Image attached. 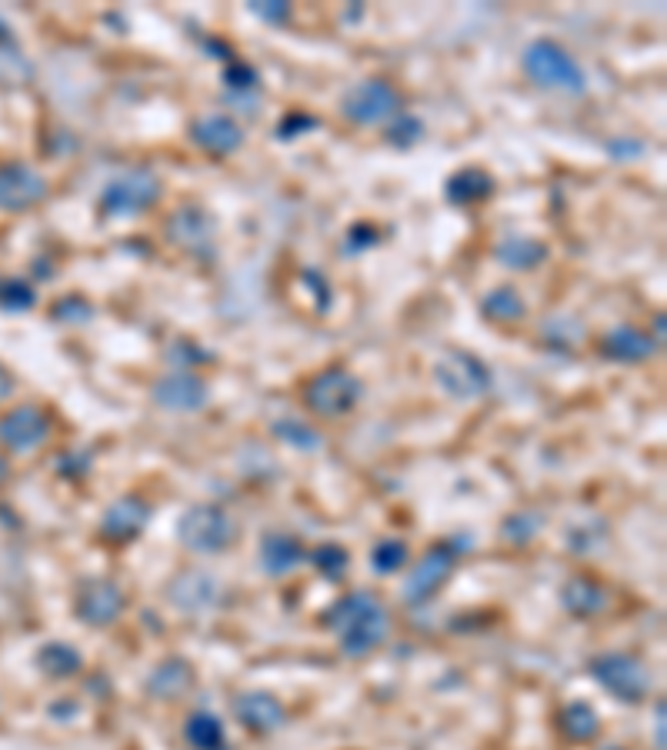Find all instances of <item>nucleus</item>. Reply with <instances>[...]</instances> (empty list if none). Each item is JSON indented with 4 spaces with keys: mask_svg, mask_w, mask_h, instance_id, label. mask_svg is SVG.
I'll return each instance as SVG.
<instances>
[{
    "mask_svg": "<svg viewBox=\"0 0 667 750\" xmlns=\"http://www.w3.org/2000/svg\"><path fill=\"white\" fill-rule=\"evenodd\" d=\"M481 310H484L487 320H494V324H517V320L527 317V304H524L521 290L511 287V284L494 287L491 294L484 297Z\"/></svg>",
    "mask_w": 667,
    "mask_h": 750,
    "instance_id": "nucleus-26",
    "label": "nucleus"
},
{
    "mask_svg": "<svg viewBox=\"0 0 667 750\" xmlns=\"http://www.w3.org/2000/svg\"><path fill=\"white\" fill-rule=\"evenodd\" d=\"M234 714L247 730H254V734H274V730L284 727V720H287L281 700L264 694V690H251V694L237 697Z\"/></svg>",
    "mask_w": 667,
    "mask_h": 750,
    "instance_id": "nucleus-18",
    "label": "nucleus"
},
{
    "mask_svg": "<svg viewBox=\"0 0 667 750\" xmlns=\"http://www.w3.org/2000/svg\"><path fill=\"white\" fill-rule=\"evenodd\" d=\"M544 337H547V340L557 337V327L547 324V327H544ZM577 340H581V327H577V320H574V327L564 330V347H567V344H577Z\"/></svg>",
    "mask_w": 667,
    "mask_h": 750,
    "instance_id": "nucleus-39",
    "label": "nucleus"
},
{
    "mask_svg": "<svg viewBox=\"0 0 667 750\" xmlns=\"http://www.w3.org/2000/svg\"><path fill=\"white\" fill-rule=\"evenodd\" d=\"M424 134V124L411 114H397L391 124H387V140H391L394 147H411L417 144Z\"/></svg>",
    "mask_w": 667,
    "mask_h": 750,
    "instance_id": "nucleus-32",
    "label": "nucleus"
},
{
    "mask_svg": "<svg viewBox=\"0 0 667 750\" xmlns=\"http://www.w3.org/2000/svg\"><path fill=\"white\" fill-rule=\"evenodd\" d=\"M127 597L124 590L107 577L87 580V584L77 590L74 600V614L84 620L87 627H111L117 617L124 614Z\"/></svg>",
    "mask_w": 667,
    "mask_h": 750,
    "instance_id": "nucleus-10",
    "label": "nucleus"
},
{
    "mask_svg": "<svg viewBox=\"0 0 667 750\" xmlns=\"http://www.w3.org/2000/svg\"><path fill=\"white\" fill-rule=\"evenodd\" d=\"M341 114L357 127H374V124H391L397 114H404V97L391 80L371 77L354 84L341 97Z\"/></svg>",
    "mask_w": 667,
    "mask_h": 750,
    "instance_id": "nucleus-5",
    "label": "nucleus"
},
{
    "mask_svg": "<svg viewBox=\"0 0 667 750\" xmlns=\"http://www.w3.org/2000/svg\"><path fill=\"white\" fill-rule=\"evenodd\" d=\"M47 197V177L21 160L0 164V210H27Z\"/></svg>",
    "mask_w": 667,
    "mask_h": 750,
    "instance_id": "nucleus-12",
    "label": "nucleus"
},
{
    "mask_svg": "<svg viewBox=\"0 0 667 750\" xmlns=\"http://www.w3.org/2000/svg\"><path fill=\"white\" fill-rule=\"evenodd\" d=\"M7 474H11V467H7V460L0 457V484H4V480H7Z\"/></svg>",
    "mask_w": 667,
    "mask_h": 750,
    "instance_id": "nucleus-41",
    "label": "nucleus"
},
{
    "mask_svg": "<svg viewBox=\"0 0 667 750\" xmlns=\"http://www.w3.org/2000/svg\"><path fill=\"white\" fill-rule=\"evenodd\" d=\"M494 177L487 174V170L481 167H464L457 170V174L447 177V200L451 204H461V207H471V204H481V200H487L494 194Z\"/></svg>",
    "mask_w": 667,
    "mask_h": 750,
    "instance_id": "nucleus-23",
    "label": "nucleus"
},
{
    "mask_svg": "<svg viewBox=\"0 0 667 750\" xmlns=\"http://www.w3.org/2000/svg\"><path fill=\"white\" fill-rule=\"evenodd\" d=\"M311 564L321 570L327 580H344L347 574V564H351V557H347V550L341 544H321L311 554Z\"/></svg>",
    "mask_w": 667,
    "mask_h": 750,
    "instance_id": "nucleus-31",
    "label": "nucleus"
},
{
    "mask_svg": "<svg viewBox=\"0 0 667 750\" xmlns=\"http://www.w3.org/2000/svg\"><path fill=\"white\" fill-rule=\"evenodd\" d=\"M154 400L164 410H177V414H191L207 404V384L194 370H177V374H164L154 384Z\"/></svg>",
    "mask_w": 667,
    "mask_h": 750,
    "instance_id": "nucleus-14",
    "label": "nucleus"
},
{
    "mask_svg": "<svg viewBox=\"0 0 667 750\" xmlns=\"http://www.w3.org/2000/svg\"><path fill=\"white\" fill-rule=\"evenodd\" d=\"M81 664H84L81 650L64 644V640H51V644H44L37 650V667H41L47 677H74L77 670H81Z\"/></svg>",
    "mask_w": 667,
    "mask_h": 750,
    "instance_id": "nucleus-27",
    "label": "nucleus"
},
{
    "mask_svg": "<svg viewBox=\"0 0 667 750\" xmlns=\"http://www.w3.org/2000/svg\"><path fill=\"white\" fill-rule=\"evenodd\" d=\"M184 737L194 750H224V724L221 717L207 714V710H197L187 717Z\"/></svg>",
    "mask_w": 667,
    "mask_h": 750,
    "instance_id": "nucleus-28",
    "label": "nucleus"
},
{
    "mask_svg": "<svg viewBox=\"0 0 667 750\" xmlns=\"http://www.w3.org/2000/svg\"><path fill=\"white\" fill-rule=\"evenodd\" d=\"M274 437L284 440L297 450H317L321 447V434L314 427H307L304 420H277L274 424Z\"/></svg>",
    "mask_w": 667,
    "mask_h": 750,
    "instance_id": "nucleus-30",
    "label": "nucleus"
},
{
    "mask_svg": "<svg viewBox=\"0 0 667 750\" xmlns=\"http://www.w3.org/2000/svg\"><path fill=\"white\" fill-rule=\"evenodd\" d=\"M361 394H364L361 380L344 367H327L307 380V387H304L307 407H311L317 417L351 414V410L361 404Z\"/></svg>",
    "mask_w": 667,
    "mask_h": 750,
    "instance_id": "nucleus-6",
    "label": "nucleus"
},
{
    "mask_svg": "<svg viewBox=\"0 0 667 750\" xmlns=\"http://www.w3.org/2000/svg\"><path fill=\"white\" fill-rule=\"evenodd\" d=\"M177 537L191 554H221L237 540V524L224 507L217 504H197L184 510Z\"/></svg>",
    "mask_w": 667,
    "mask_h": 750,
    "instance_id": "nucleus-4",
    "label": "nucleus"
},
{
    "mask_svg": "<svg viewBox=\"0 0 667 750\" xmlns=\"http://www.w3.org/2000/svg\"><path fill=\"white\" fill-rule=\"evenodd\" d=\"M454 550L451 544H434L427 554L417 560L414 570L404 580V600L407 604H427L447 577L454 574Z\"/></svg>",
    "mask_w": 667,
    "mask_h": 750,
    "instance_id": "nucleus-9",
    "label": "nucleus"
},
{
    "mask_svg": "<svg viewBox=\"0 0 667 750\" xmlns=\"http://www.w3.org/2000/svg\"><path fill=\"white\" fill-rule=\"evenodd\" d=\"M161 197H164L161 177L147 167H134V170H124L121 177H114L111 184L101 190L97 207H101V214L107 217H134V214H144V210H154L161 204Z\"/></svg>",
    "mask_w": 667,
    "mask_h": 750,
    "instance_id": "nucleus-3",
    "label": "nucleus"
},
{
    "mask_svg": "<svg viewBox=\"0 0 667 750\" xmlns=\"http://www.w3.org/2000/svg\"><path fill=\"white\" fill-rule=\"evenodd\" d=\"M494 260L511 270H534L547 260V244L527 234H507L501 244L494 247Z\"/></svg>",
    "mask_w": 667,
    "mask_h": 750,
    "instance_id": "nucleus-21",
    "label": "nucleus"
},
{
    "mask_svg": "<svg viewBox=\"0 0 667 750\" xmlns=\"http://www.w3.org/2000/svg\"><path fill=\"white\" fill-rule=\"evenodd\" d=\"M604 750H621V747H604Z\"/></svg>",
    "mask_w": 667,
    "mask_h": 750,
    "instance_id": "nucleus-42",
    "label": "nucleus"
},
{
    "mask_svg": "<svg viewBox=\"0 0 667 750\" xmlns=\"http://www.w3.org/2000/svg\"><path fill=\"white\" fill-rule=\"evenodd\" d=\"M591 674L607 694L624 704H641L651 690V674L634 654H601L591 664Z\"/></svg>",
    "mask_w": 667,
    "mask_h": 750,
    "instance_id": "nucleus-8",
    "label": "nucleus"
},
{
    "mask_svg": "<svg viewBox=\"0 0 667 750\" xmlns=\"http://www.w3.org/2000/svg\"><path fill=\"white\" fill-rule=\"evenodd\" d=\"M147 520H151V504L137 494H127L107 507L101 520V537L111 540V544H127L147 527Z\"/></svg>",
    "mask_w": 667,
    "mask_h": 750,
    "instance_id": "nucleus-15",
    "label": "nucleus"
},
{
    "mask_svg": "<svg viewBox=\"0 0 667 750\" xmlns=\"http://www.w3.org/2000/svg\"><path fill=\"white\" fill-rule=\"evenodd\" d=\"M251 14L267 20V24H284V20L291 17V7L277 4V0H264V4H251Z\"/></svg>",
    "mask_w": 667,
    "mask_h": 750,
    "instance_id": "nucleus-37",
    "label": "nucleus"
},
{
    "mask_svg": "<svg viewBox=\"0 0 667 750\" xmlns=\"http://www.w3.org/2000/svg\"><path fill=\"white\" fill-rule=\"evenodd\" d=\"M191 137H194L197 147L207 150V154H214V157L234 154V150H241V144H244V130L231 114H207L201 120H194Z\"/></svg>",
    "mask_w": 667,
    "mask_h": 750,
    "instance_id": "nucleus-16",
    "label": "nucleus"
},
{
    "mask_svg": "<svg viewBox=\"0 0 667 750\" xmlns=\"http://www.w3.org/2000/svg\"><path fill=\"white\" fill-rule=\"evenodd\" d=\"M0 307L7 310H31L34 290L24 280H0Z\"/></svg>",
    "mask_w": 667,
    "mask_h": 750,
    "instance_id": "nucleus-34",
    "label": "nucleus"
},
{
    "mask_svg": "<svg viewBox=\"0 0 667 750\" xmlns=\"http://www.w3.org/2000/svg\"><path fill=\"white\" fill-rule=\"evenodd\" d=\"M601 354L607 360H617V364H644V360H651L657 354V344L644 330L621 324L601 337Z\"/></svg>",
    "mask_w": 667,
    "mask_h": 750,
    "instance_id": "nucleus-19",
    "label": "nucleus"
},
{
    "mask_svg": "<svg viewBox=\"0 0 667 750\" xmlns=\"http://www.w3.org/2000/svg\"><path fill=\"white\" fill-rule=\"evenodd\" d=\"M224 750H227V747H224Z\"/></svg>",
    "mask_w": 667,
    "mask_h": 750,
    "instance_id": "nucleus-43",
    "label": "nucleus"
},
{
    "mask_svg": "<svg viewBox=\"0 0 667 750\" xmlns=\"http://www.w3.org/2000/svg\"><path fill=\"white\" fill-rule=\"evenodd\" d=\"M521 64H524V74L531 77L537 87L567 90V94H584V87H587L581 64H577L561 44H554V40H534V44H527Z\"/></svg>",
    "mask_w": 667,
    "mask_h": 750,
    "instance_id": "nucleus-2",
    "label": "nucleus"
},
{
    "mask_svg": "<svg viewBox=\"0 0 667 750\" xmlns=\"http://www.w3.org/2000/svg\"><path fill=\"white\" fill-rule=\"evenodd\" d=\"M407 557H411V550H407L404 540H397V537H387V540H381V544H374V550H371V564H374L377 574H397V570L407 564Z\"/></svg>",
    "mask_w": 667,
    "mask_h": 750,
    "instance_id": "nucleus-29",
    "label": "nucleus"
},
{
    "mask_svg": "<svg viewBox=\"0 0 667 750\" xmlns=\"http://www.w3.org/2000/svg\"><path fill=\"white\" fill-rule=\"evenodd\" d=\"M327 630L337 637V644L347 657H367L391 634V617L387 607L371 590H351L324 614Z\"/></svg>",
    "mask_w": 667,
    "mask_h": 750,
    "instance_id": "nucleus-1",
    "label": "nucleus"
},
{
    "mask_svg": "<svg viewBox=\"0 0 667 750\" xmlns=\"http://www.w3.org/2000/svg\"><path fill=\"white\" fill-rule=\"evenodd\" d=\"M311 127H317L314 117H307V114H291V117L284 120V124H277V137H281V140H294V137H301L304 130H311Z\"/></svg>",
    "mask_w": 667,
    "mask_h": 750,
    "instance_id": "nucleus-36",
    "label": "nucleus"
},
{
    "mask_svg": "<svg viewBox=\"0 0 667 750\" xmlns=\"http://www.w3.org/2000/svg\"><path fill=\"white\" fill-rule=\"evenodd\" d=\"M507 527H517V534H507V540H511V544H527V540L534 537L537 517H534V514H521V517H511V520H507Z\"/></svg>",
    "mask_w": 667,
    "mask_h": 750,
    "instance_id": "nucleus-38",
    "label": "nucleus"
},
{
    "mask_svg": "<svg viewBox=\"0 0 667 750\" xmlns=\"http://www.w3.org/2000/svg\"><path fill=\"white\" fill-rule=\"evenodd\" d=\"M11 394H14V377L7 367H0V400H7Z\"/></svg>",
    "mask_w": 667,
    "mask_h": 750,
    "instance_id": "nucleus-40",
    "label": "nucleus"
},
{
    "mask_svg": "<svg viewBox=\"0 0 667 750\" xmlns=\"http://www.w3.org/2000/svg\"><path fill=\"white\" fill-rule=\"evenodd\" d=\"M561 600H564L567 614H574L581 620H591L607 607L604 587L591 577H571V580H567L564 590H561Z\"/></svg>",
    "mask_w": 667,
    "mask_h": 750,
    "instance_id": "nucleus-24",
    "label": "nucleus"
},
{
    "mask_svg": "<svg viewBox=\"0 0 667 750\" xmlns=\"http://www.w3.org/2000/svg\"><path fill=\"white\" fill-rule=\"evenodd\" d=\"M214 230H217L214 217L197 204H184L171 220H167V237H171V244H177L181 250L207 247L214 240Z\"/></svg>",
    "mask_w": 667,
    "mask_h": 750,
    "instance_id": "nucleus-17",
    "label": "nucleus"
},
{
    "mask_svg": "<svg viewBox=\"0 0 667 750\" xmlns=\"http://www.w3.org/2000/svg\"><path fill=\"white\" fill-rule=\"evenodd\" d=\"M167 600H171L174 607H181L184 614H204V610H211L217 600H221V584L214 580V574L194 567L171 580Z\"/></svg>",
    "mask_w": 667,
    "mask_h": 750,
    "instance_id": "nucleus-13",
    "label": "nucleus"
},
{
    "mask_svg": "<svg viewBox=\"0 0 667 750\" xmlns=\"http://www.w3.org/2000/svg\"><path fill=\"white\" fill-rule=\"evenodd\" d=\"M434 380L451 400H477L491 390V367L467 350H447L434 364Z\"/></svg>",
    "mask_w": 667,
    "mask_h": 750,
    "instance_id": "nucleus-7",
    "label": "nucleus"
},
{
    "mask_svg": "<svg viewBox=\"0 0 667 750\" xmlns=\"http://www.w3.org/2000/svg\"><path fill=\"white\" fill-rule=\"evenodd\" d=\"M51 314L54 320H61V324H87V320L94 317V307L87 304L84 297H61Z\"/></svg>",
    "mask_w": 667,
    "mask_h": 750,
    "instance_id": "nucleus-33",
    "label": "nucleus"
},
{
    "mask_svg": "<svg viewBox=\"0 0 667 750\" xmlns=\"http://www.w3.org/2000/svg\"><path fill=\"white\" fill-rule=\"evenodd\" d=\"M191 687H194V670L181 657H171V660H164V664H157L154 674L147 677V690H151V697L157 700L184 697Z\"/></svg>",
    "mask_w": 667,
    "mask_h": 750,
    "instance_id": "nucleus-22",
    "label": "nucleus"
},
{
    "mask_svg": "<svg viewBox=\"0 0 667 750\" xmlns=\"http://www.w3.org/2000/svg\"><path fill=\"white\" fill-rule=\"evenodd\" d=\"M47 437H51V417L34 404L14 407L0 417V444L14 450V454H27V450L41 447Z\"/></svg>",
    "mask_w": 667,
    "mask_h": 750,
    "instance_id": "nucleus-11",
    "label": "nucleus"
},
{
    "mask_svg": "<svg viewBox=\"0 0 667 750\" xmlns=\"http://www.w3.org/2000/svg\"><path fill=\"white\" fill-rule=\"evenodd\" d=\"M557 724H561V734L567 740H574V744H587V740H594L597 730H601V717H597V710L587 704V700H574V704H567L561 710Z\"/></svg>",
    "mask_w": 667,
    "mask_h": 750,
    "instance_id": "nucleus-25",
    "label": "nucleus"
},
{
    "mask_svg": "<svg viewBox=\"0 0 667 750\" xmlns=\"http://www.w3.org/2000/svg\"><path fill=\"white\" fill-rule=\"evenodd\" d=\"M257 70L251 67V64H241V60H231L227 64V70H224V84H227V90H234V94H251V90L257 87Z\"/></svg>",
    "mask_w": 667,
    "mask_h": 750,
    "instance_id": "nucleus-35",
    "label": "nucleus"
},
{
    "mask_svg": "<svg viewBox=\"0 0 667 750\" xmlns=\"http://www.w3.org/2000/svg\"><path fill=\"white\" fill-rule=\"evenodd\" d=\"M307 550L294 534H267L261 540V564L271 577H287L304 564Z\"/></svg>",
    "mask_w": 667,
    "mask_h": 750,
    "instance_id": "nucleus-20",
    "label": "nucleus"
}]
</instances>
